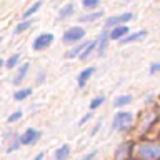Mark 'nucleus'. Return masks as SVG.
<instances>
[{"label": "nucleus", "instance_id": "obj_1", "mask_svg": "<svg viewBox=\"0 0 160 160\" xmlns=\"http://www.w3.org/2000/svg\"><path fill=\"white\" fill-rule=\"evenodd\" d=\"M137 160H160V143L157 142H142L133 150Z\"/></svg>", "mask_w": 160, "mask_h": 160}, {"label": "nucleus", "instance_id": "obj_2", "mask_svg": "<svg viewBox=\"0 0 160 160\" xmlns=\"http://www.w3.org/2000/svg\"><path fill=\"white\" fill-rule=\"evenodd\" d=\"M133 123V115L130 112H117L112 122V128L117 132H127Z\"/></svg>", "mask_w": 160, "mask_h": 160}, {"label": "nucleus", "instance_id": "obj_3", "mask_svg": "<svg viewBox=\"0 0 160 160\" xmlns=\"http://www.w3.org/2000/svg\"><path fill=\"white\" fill-rule=\"evenodd\" d=\"M85 37V30L82 27H70L63 32V42L65 43H77V42H83Z\"/></svg>", "mask_w": 160, "mask_h": 160}, {"label": "nucleus", "instance_id": "obj_4", "mask_svg": "<svg viewBox=\"0 0 160 160\" xmlns=\"http://www.w3.org/2000/svg\"><path fill=\"white\" fill-rule=\"evenodd\" d=\"M52 43H53V33H40L38 37L33 40L32 48L37 50V52H40V50L48 48Z\"/></svg>", "mask_w": 160, "mask_h": 160}, {"label": "nucleus", "instance_id": "obj_5", "mask_svg": "<svg viewBox=\"0 0 160 160\" xmlns=\"http://www.w3.org/2000/svg\"><path fill=\"white\" fill-rule=\"evenodd\" d=\"M40 137H42V132H40V130L27 128L22 135H20V142H22V145H33L40 140Z\"/></svg>", "mask_w": 160, "mask_h": 160}, {"label": "nucleus", "instance_id": "obj_6", "mask_svg": "<svg viewBox=\"0 0 160 160\" xmlns=\"http://www.w3.org/2000/svg\"><path fill=\"white\" fill-rule=\"evenodd\" d=\"M132 18H133V13H132V12H125V13L115 15V17L107 18V23H105V27H118V25H123V23L130 22Z\"/></svg>", "mask_w": 160, "mask_h": 160}, {"label": "nucleus", "instance_id": "obj_7", "mask_svg": "<svg viewBox=\"0 0 160 160\" xmlns=\"http://www.w3.org/2000/svg\"><path fill=\"white\" fill-rule=\"evenodd\" d=\"M110 35V40H122L128 35V27H125V25H118V27H113L112 30L108 32Z\"/></svg>", "mask_w": 160, "mask_h": 160}, {"label": "nucleus", "instance_id": "obj_8", "mask_svg": "<svg viewBox=\"0 0 160 160\" xmlns=\"http://www.w3.org/2000/svg\"><path fill=\"white\" fill-rule=\"evenodd\" d=\"M28 68H30V63L28 62H25V63H22L18 67V70H17V75L13 77V85H20L25 80V77H27V73H28Z\"/></svg>", "mask_w": 160, "mask_h": 160}, {"label": "nucleus", "instance_id": "obj_9", "mask_svg": "<svg viewBox=\"0 0 160 160\" xmlns=\"http://www.w3.org/2000/svg\"><path fill=\"white\" fill-rule=\"evenodd\" d=\"M93 73H95V67H87V68H83L82 72H80V75H78L77 85H78L80 88H82V87H85V83L88 82V78L92 77Z\"/></svg>", "mask_w": 160, "mask_h": 160}, {"label": "nucleus", "instance_id": "obj_10", "mask_svg": "<svg viewBox=\"0 0 160 160\" xmlns=\"http://www.w3.org/2000/svg\"><path fill=\"white\" fill-rule=\"evenodd\" d=\"M88 43H90V42H85V40H83V42H80L78 45H75V47L70 50V52L65 53V58H75V57H80V55L83 53V50L88 47Z\"/></svg>", "mask_w": 160, "mask_h": 160}, {"label": "nucleus", "instance_id": "obj_11", "mask_svg": "<svg viewBox=\"0 0 160 160\" xmlns=\"http://www.w3.org/2000/svg\"><path fill=\"white\" fill-rule=\"evenodd\" d=\"M143 37H147V30H138V32H133V33H130V35H127L125 38H122L120 40V43H132V42H137V40H140V38H143Z\"/></svg>", "mask_w": 160, "mask_h": 160}, {"label": "nucleus", "instance_id": "obj_12", "mask_svg": "<svg viewBox=\"0 0 160 160\" xmlns=\"http://www.w3.org/2000/svg\"><path fill=\"white\" fill-rule=\"evenodd\" d=\"M70 152H72V148H70V145H60V147L55 150V160H67L70 157Z\"/></svg>", "mask_w": 160, "mask_h": 160}, {"label": "nucleus", "instance_id": "obj_13", "mask_svg": "<svg viewBox=\"0 0 160 160\" xmlns=\"http://www.w3.org/2000/svg\"><path fill=\"white\" fill-rule=\"evenodd\" d=\"M108 40H110V35H108V32H103V33L98 37V55H100V57H102V55L105 53V48H107Z\"/></svg>", "mask_w": 160, "mask_h": 160}, {"label": "nucleus", "instance_id": "obj_14", "mask_svg": "<svg viewBox=\"0 0 160 160\" xmlns=\"http://www.w3.org/2000/svg\"><path fill=\"white\" fill-rule=\"evenodd\" d=\"M103 17V12L102 10H97V12H92V13H87V15H82V17L78 18V22H95V20L102 18Z\"/></svg>", "mask_w": 160, "mask_h": 160}, {"label": "nucleus", "instance_id": "obj_15", "mask_svg": "<svg viewBox=\"0 0 160 160\" xmlns=\"http://www.w3.org/2000/svg\"><path fill=\"white\" fill-rule=\"evenodd\" d=\"M40 7H42V0H37V2L32 3V5H30V7H28V8L22 13V18H23V20H28V18L32 17V15H33L35 12H37V10H38Z\"/></svg>", "mask_w": 160, "mask_h": 160}, {"label": "nucleus", "instance_id": "obj_16", "mask_svg": "<svg viewBox=\"0 0 160 160\" xmlns=\"http://www.w3.org/2000/svg\"><path fill=\"white\" fill-rule=\"evenodd\" d=\"M75 12V5L72 3V2H68V3H65L62 8L58 10V17L60 18H65V17H70Z\"/></svg>", "mask_w": 160, "mask_h": 160}, {"label": "nucleus", "instance_id": "obj_17", "mask_svg": "<svg viewBox=\"0 0 160 160\" xmlns=\"http://www.w3.org/2000/svg\"><path fill=\"white\" fill-rule=\"evenodd\" d=\"M95 48H98V38L88 43V47L83 50V53H82V55H80V60H87V58L90 57V55H92V53L95 52Z\"/></svg>", "mask_w": 160, "mask_h": 160}, {"label": "nucleus", "instance_id": "obj_18", "mask_svg": "<svg viewBox=\"0 0 160 160\" xmlns=\"http://www.w3.org/2000/svg\"><path fill=\"white\" fill-rule=\"evenodd\" d=\"M130 145L128 143H123V145H120V147L117 148V152H115V158L117 160H125L127 158V153L130 152Z\"/></svg>", "mask_w": 160, "mask_h": 160}, {"label": "nucleus", "instance_id": "obj_19", "mask_svg": "<svg viewBox=\"0 0 160 160\" xmlns=\"http://www.w3.org/2000/svg\"><path fill=\"white\" fill-rule=\"evenodd\" d=\"M132 102V95H120L113 100V107L115 108H120V107H125V105H128Z\"/></svg>", "mask_w": 160, "mask_h": 160}, {"label": "nucleus", "instance_id": "obj_20", "mask_svg": "<svg viewBox=\"0 0 160 160\" xmlns=\"http://www.w3.org/2000/svg\"><path fill=\"white\" fill-rule=\"evenodd\" d=\"M32 95V88L27 87V88H20L18 92H15L13 93V98L17 100V102H22V100H25L27 97H30Z\"/></svg>", "mask_w": 160, "mask_h": 160}, {"label": "nucleus", "instance_id": "obj_21", "mask_svg": "<svg viewBox=\"0 0 160 160\" xmlns=\"http://www.w3.org/2000/svg\"><path fill=\"white\" fill-rule=\"evenodd\" d=\"M18 60H20V53H13L12 57H8V60L5 62V67H7V68H13V67H17Z\"/></svg>", "mask_w": 160, "mask_h": 160}, {"label": "nucleus", "instance_id": "obj_22", "mask_svg": "<svg viewBox=\"0 0 160 160\" xmlns=\"http://www.w3.org/2000/svg\"><path fill=\"white\" fill-rule=\"evenodd\" d=\"M30 25H32V22H30V20H23V22H20L17 27H15V30H13V33H22V32H25V30H27Z\"/></svg>", "mask_w": 160, "mask_h": 160}, {"label": "nucleus", "instance_id": "obj_23", "mask_svg": "<svg viewBox=\"0 0 160 160\" xmlns=\"http://www.w3.org/2000/svg\"><path fill=\"white\" fill-rule=\"evenodd\" d=\"M20 145H22V142H20V135H15V137H13V142H10V145L7 147V152L12 153L13 150H17V148L20 147Z\"/></svg>", "mask_w": 160, "mask_h": 160}, {"label": "nucleus", "instance_id": "obj_24", "mask_svg": "<svg viewBox=\"0 0 160 160\" xmlns=\"http://www.w3.org/2000/svg\"><path fill=\"white\" fill-rule=\"evenodd\" d=\"M103 102H105V97H102V95H100V97H95L92 102H90V110L93 112V110H95V108H98Z\"/></svg>", "mask_w": 160, "mask_h": 160}, {"label": "nucleus", "instance_id": "obj_25", "mask_svg": "<svg viewBox=\"0 0 160 160\" xmlns=\"http://www.w3.org/2000/svg\"><path fill=\"white\" fill-rule=\"evenodd\" d=\"M98 3H100V0H82V5L88 10H93L95 7H98Z\"/></svg>", "mask_w": 160, "mask_h": 160}, {"label": "nucleus", "instance_id": "obj_26", "mask_svg": "<svg viewBox=\"0 0 160 160\" xmlns=\"http://www.w3.org/2000/svg\"><path fill=\"white\" fill-rule=\"evenodd\" d=\"M20 118H22V112H20V110H15L13 113H10V115H8L7 122H8V123H13V122H18Z\"/></svg>", "mask_w": 160, "mask_h": 160}, {"label": "nucleus", "instance_id": "obj_27", "mask_svg": "<svg viewBox=\"0 0 160 160\" xmlns=\"http://www.w3.org/2000/svg\"><path fill=\"white\" fill-rule=\"evenodd\" d=\"M92 117H93V112H88L87 115H83V117L80 118V122H78V125H85V123H87V122H88V120L92 118Z\"/></svg>", "mask_w": 160, "mask_h": 160}, {"label": "nucleus", "instance_id": "obj_28", "mask_svg": "<svg viewBox=\"0 0 160 160\" xmlns=\"http://www.w3.org/2000/svg\"><path fill=\"white\" fill-rule=\"evenodd\" d=\"M158 72H160V62H155V63L150 65V73H152V75L158 73Z\"/></svg>", "mask_w": 160, "mask_h": 160}, {"label": "nucleus", "instance_id": "obj_29", "mask_svg": "<svg viewBox=\"0 0 160 160\" xmlns=\"http://www.w3.org/2000/svg\"><path fill=\"white\" fill-rule=\"evenodd\" d=\"M95 157H97V150H92V152H88L85 157L82 158V160H93Z\"/></svg>", "mask_w": 160, "mask_h": 160}, {"label": "nucleus", "instance_id": "obj_30", "mask_svg": "<svg viewBox=\"0 0 160 160\" xmlns=\"http://www.w3.org/2000/svg\"><path fill=\"white\" fill-rule=\"evenodd\" d=\"M43 157H45V155H43V152H40V153H37V155H35V157H33L32 160H43Z\"/></svg>", "mask_w": 160, "mask_h": 160}, {"label": "nucleus", "instance_id": "obj_31", "mask_svg": "<svg viewBox=\"0 0 160 160\" xmlns=\"http://www.w3.org/2000/svg\"><path fill=\"white\" fill-rule=\"evenodd\" d=\"M100 127H102V123H97V125H95V127H93V130H92V135H95V133H97L98 130H100Z\"/></svg>", "mask_w": 160, "mask_h": 160}, {"label": "nucleus", "instance_id": "obj_32", "mask_svg": "<svg viewBox=\"0 0 160 160\" xmlns=\"http://www.w3.org/2000/svg\"><path fill=\"white\" fill-rule=\"evenodd\" d=\"M3 65H5V62H3V60H2V58H0V68H2V67H3Z\"/></svg>", "mask_w": 160, "mask_h": 160}, {"label": "nucleus", "instance_id": "obj_33", "mask_svg": "<svg viewBox=\"0 0 160 160\" xmlns=\"http://www.w3.org/2000/svg\"><path fill=\"white\" fill-rule=\"evenodd\" d=\"M127 2H132V0H127Z\"/></svg>", "mask_w": 160, "mask_h": 160}]
</instances>
